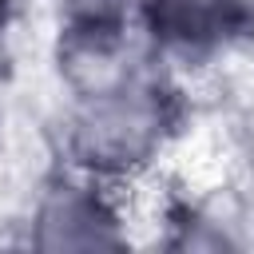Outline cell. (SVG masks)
<instances>
[{
    "instance_id": "obj_1",
    "label": "cell",
    "mask_w": 254,
    "mask_h": 254,
    "mask_svg": "<svg viewBox=\"0 0 254 254\" xmlns=\"http://www.w3.org/2000/svg\"><path fill=\"white\" fill-rule=\"evenodd\" d=\"M151 127H155V107L131 95V99H99L83 131L91 139V155L127 159L147 147Z\"/></svg>"
}]
</instances>
